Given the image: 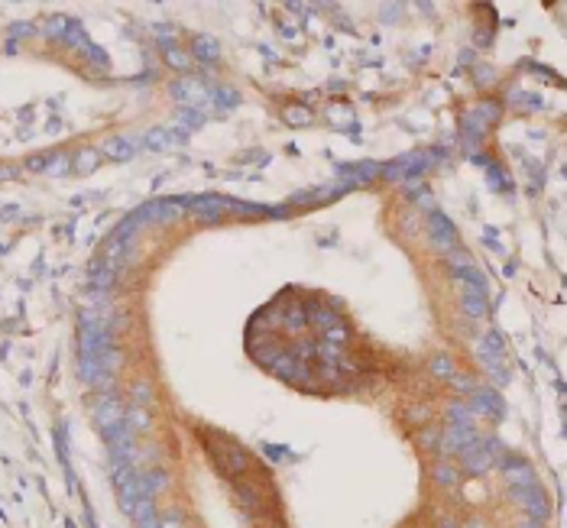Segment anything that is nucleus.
Wrapping results in <instances>:
<instances>
[{
	"mask_svg": "<svg viewBox=\"0 0 567 528\" xmlns=\"http://www.w3.org/2000/svg\"><path fill=\"white\" fill-rule=\"evenodd\" d=\"M172 94L176 101H182L189 111H198V107H214V88H204L195 78H182L179 85H172Z\"/></svg>",
	"mask_w": 567,
	"mask_h": 528,
	"instance_id": "nucleus-1",
	"label": "nucleus"
},
{
	"mask_svg": "<svg viewBox=\"0 0 567 528\" xmlns=\"http://www.w3.org/2000/svg\"><path fill=\"white\" fill-rule=\"evenodd\" d=\"M140 528H162V525H159V519H156V512H153V515H146V519H140Z\"/></svg>",
	"mask_w": 567,
	"mask_h": 528,
	"instance_id": "nucleus-24",
	"label": "nucleus"
},
{
	"mask_svg": "<svg viewBox=\"0 0 567 528\" xmlns=\"http://www.w3.org/2000/svg\"><path fill=\"white\" fill-rule=\"evenodd\" d=\"M10 33H14V36H23V33H33V26H23V23H16V26H10Z\"/></svg>",
	"mask_w": 567,
	"mask_h": 528,
	"instance_id": "nucleus-25",
	"label": "nucleus"
},
{
	"mask_svg": "<svg viewBox=\"0 0 567 528\" xmlns=\"http://www.w3.org/2000/svg\"><path fill=\"white\" fill-rule=\"evenodd\" d=\"M431 367L438 370V376H451V360H448V357H438Z\"/></svg>",
	"mask_w": 567,
	"mask_h": 528,
	"instance_id": "nucleus-23",
	"label": "nucleus"
},
{
	"mask_svg": "<svg viewBox=\"0 0 567 528\" xmlns=\"http://www.w3.org/2000/svg\"><path fill=\"white\" fill-rule=\"evenodd\" d=\"M71 29V23L65 20V16H56V20H49L46 23V33H49V39L56 36V39H65V33Z\"/></svg>",
	"mask_w": 567,
	"mask_h": 528,
	"instance_id": "nucleus-16",
	"label": "nucleus"
},
{
	"mask_svg": "<svg viewBox=\"0 0 567 528\" xmlns=\"http://www.w3.org/2000/svg\"><path fill=\"white\" fill-rule=\"evenodd\" d=\"M286 123H292V127H305V123H311V113L305 111V107H288Z\"/></svg>",
	"mask_w": 567,
	"mask_h": 528,
	"instance_id": "nucleus-15",
	"label": "nucleus"
},
{
	"mask_svg": "<svg viewBox=\"0 0 567 528\" xmlns=\"http://www.w3.org/2000/svg\"><path fill=\"white\" fill-rule=\"evenodd\" d=\"M376 172H379L376 166L366 162V166H360V169H341V176H343V185H360V182H370Z\"/></svg>",
	"mask_w": 567,
	"mask_h": 528,
	"instance_id": "nucleus-11",
	"label": "nucleus"
},
{
	"mask_svg": "<svg viewBox=\"0 0 567 528\" xmlns=\"http://www.w3.org/2000/svg\"><path fill=\"white\" fill-rule=\"evenodd\" d=\"M94 418H98L101 428H111V425H117L120 418H124V409H120L117 399H104L94 405Z\"/></svg>",
	"mask_w": 567,
	"mask_h": 528,
	"instance_id": "nucleus-8",
	"label": "nucleus"
},
{
	"mask_svg": "<svg viewBox=\"0 0 567 528\" xmlns=\"http://www.w3.org/2000/svg\"><path fill=\"white\" fill-rule=\"evenodd\" d=\"M71 166H69V156H49V166H46V172L49 176H65Z\"/></svg>",
	"mask_w": 567,
	"mask_h": 528,
	"instance_id": "nucleus-17",
	"label": "nucleus"
},
{
	"mask_svg": "<svg viewBox=\"0 0 567 528\" xmlns=\"http://www.w3.org/2000/svg\"><path fill=\"white\" fill-rule=\"evenodd\" d=\"M162 52H166V62L172 65V68H182V71H185V68H189V65H191V62H189V52H182L176 43H172V46H166V49H162Z\"/></svg>",
	"mask_w": 567,
	"mask_h": 528,
	"instance_id": "nucleus-13",
	"label": "nucleus"
},
{
	"mask_svg": "<svg viewBox=\"0 0 567 528\" xmlns=\"http://www.w3.org/2000/svg\"><path fill=\"white\" fill-rule=\"evenodd\" d=\"M195 56H201L204 62H217V43L211 39V36H195Z\"/></svg>",
	"mask_w": 567,
	"mask_h": 528,
	"instance_id": "nucleus-12",
	"label": "nucleus"
},
{
	"mask_svg": "<svg viewBox=\"0 0 567 528\" xmlns=\"http://www.w3.org/2000/svg\"><path fill=\"white\" fill-rule=\"evenodd\" d=\"M179 140H182V133H179L176 127H159V130H149L146 133L149 149H169V146H176Z\"/></svg>",
	"mask_w": 567,
	"mask_h": 528,
	"instance_id": "nucleus-9",
	"label": "nucleus"
},
{
	"mask_svg": "<svg viewBox=\"0 0 567 528\" xmlns=\"http://www.w3.org/2000/svg\"><path fill=\"white\" fill-rule=\"evenodd\" d=\"M16 169H0V178H14Z\"/></svg>",
	"mask_w": 567,
	"mask_h": 528,
	"instance_id": "nucleus-26",
	"label": "nucleus"
},
{
	"mask_svg": "<svg viewBox=\"0 0 567 528\" xmlns=\"http://www.w3.org/2000/svg\"><path fill=\"white\" fill-rule=\"evenodd\" d=\"M428 233H431L434 247H441L444 253L457 250V230H454V224H451V220L444 218L441 211H434L431 218H428Z\"/></svg>",
	"mask_w": 567,
	"mask_h": 528,
	"instance_id": "nucleus-2",
	"label": "nucleus"
},
{
	"mask_svg": "<svg viewBox=\"0 0 567 528\" xmlns=\"http://www.w3.org/2000/svg\"><path fill=\"white\" fill-rule=\"evenodd\" d=\"M227 211H234V214H269V208L244 205V201H227Z\"/></svg>",
	"mask_w": 567,
	"mask_h": 528,
	"instance_id": "nucleus-18",
	"label": "nucleus"
},
{
	"mask_svg": "<svg viewBox=\"0 0 567 528\" xmlns=\"http://www.w3.org/2000/svg\"><path fill=\"white\" fill-rule=\"evenodd\" d=\"M506 479H509L516 489H522V486H538V477H535L522 460H509V464H506Z\"/></svg>",
	"mask_w": 567,
	"mask_h": 528,
	"instance_id": "nucleus-7",
	"label": "nucleus"
},
{
	"mask_svg": "<svg viewBox=\"0 0 567 528\" xmlns=\"http://www.w3.org/2000/svg\"><path fill=\"white\" fill-rule=\"evenodd\" d=\"M476 412H483V415H499L503 412V402H499L496 392H476V399L470 402Z\"/></svg>",
	"mask_w": 567,
	"mask_h": 528,
	"instance_id": "nucleus-10",
	"label": "nucleus"
},
{
	"mask_svg": "<svg viewBox=\"0 0 567 528\" xmlns=\"http://www.w3.org/2000/svg\"><path fill=\"white\" fill-rule=\"evenodd\" d=\"M522 528H541V522H535V519H532L528 525H522Z\"/></svg>",
	"mask_w": 567,
	"mask_h": 528,
	"instance_id": "nucleus-27",
	"label": "nucleus"
},
{
	"mask_svg": "<svg viewBox=\"0 0 567 528\" xmlns=\"http://www.w3.org/2000/svg\"><path fill=\"white\" fill-rule=\"evenodd\" d=\"M516 499L535 522L548 519V499H545V493H541V486H522V489H516Z\"/></svg>",
	"mask_w": 567,
	"mask_h": 528,
	"instance_id": "nucleus-3",
	"label": "nucleus"
},
{
	"mask_svg": "<svg viewBox=\"0 0 567 528\" xmlns=\"http://www.w3.org/2000/svg\"><path fill=\"white\" fill-rule=\"evenodd\" d=\"M434 479H438L441 486H457V473L451 470V467H438V470H434Z\"/></svg>",
	"mask_w": 567,
	"mask_h": 528,
	"instance_id": "nucleus-19",
	"label": "nucleus"
},
{
	"mask_svg": "<svg viewBox=\"0 0 567 528\" xmlns=\"http://www.w3.org/2000/svg\"><path fill=\"white\" fill-rule=\"evenodd\" d=\"M214 457L221 460V467H224L227 473H244V470H246V464H250V460H246V454L240 451L237 444H227V441L217 444Z\"/></svg>",
	"mask_w": 567,
	"mask_h": 528,
	"instance_id": "nucleus-4",
	"label": "nucleus"
},
{
	"mask_svg": "<svg viewBox=\"0 0 567 528\" xmlns=\"http://www.w3.org/2000/svg\"><path fill=\"white\" fill-rule=\"evenodd\" d=\"M104 159H114V162H126L130 156L136 153V143L134 140H126V136H114V140L104 143Z\"/></svg>",
	"mask_w": 567,
	"mask_h": 528,
	"instance_id": "nucleus-6",
	"label": "nucleus"
},
{
	"mask_svg": "<svg viewBox=\"0 0 567 528\" xmlns=\"http://www.w3.org/2000/svg\"><path fill=\"white\" fill-rule=\"evenodd\" d=\"M331 120H341V123H353V117H351V111H347V107H334V111H331Z\"/></svg>",
	"mask_w": 567,
	"mask_h": 528,
	"instance_id": "nucleus-22",
	"label": "nucleus"
},
{
	"mask_svg": "<svg viewBox=\"0 0 567 528\" xmlns=\"http://www.w3.org/2000/svg\"><path fill=\"white\" fill-rule=\"evenodd\" d=\"M191 211L201 220H217L227 211V201L224 198H195V201H191Z\"/></svg>",
	"mask_w": 567,
	"mask_h": 528,
	"instance_id": "nucleus-5",
	"label": "nucleus"
},
{
	"mask_svg": "<svg viewBox=\"0 0 567 528\" xmlns=\"http://www.w3.org/2000/svg\"><path fill=\"white\" fill-rule=\"evenodd\" d=\"M467 528H483V525H476V522H473V525H467Z\"/></svg>",
	"mask_w": 567,
	"mask_h": 528,
	"instance_id": "nucleus-28",
	"label": "nucleus"
},
{
	"mask_svg": "<svg viewBox=\"0 0 567 528\" xmlns=\"http://www.w3.org/2000/svg\"><path fill=\"white\" fill-rule=\"evenodd\" d=\"M49 166V156H33V159H26V169L29 172H42Z\"/></svg>",
	"mask_w": 567,
	"mask_h": 528,
	"instance_id": "nucleus-21",
	"label": "nucleus"
},
{
	"mask_svg": "<svg viewBox=\"0 0 567 528\" xmlns=\"http://www.w3.org/2000/svg\"><path fill=\"white\" fill-rule=\"evenodd\" d=\"M98 149H81V153L75 156V169L78 172H91L94 169V162H98Z\"/></svg>",
	"mask_w": 567,
	"mask_h": 528,
	"instance_id": "nucleus-14",
	"label": "nucleus"
},
{
	"mask_svg": "<svg viewBox=\"0 0 567 528\" xmlns=\"http://www.w3.org/2000/svg\"><path fill=\"white\" fill-rule=\"evenodd\" d=\"M451 418H454V425H470V409L463 402H457L454 409H451Z\"/></svg>",
	"mask_w": 567,
	"mask_h": 528,
	"instance_id": "nucleus-20",
	"label": "nucleus"
}]
</instances>
